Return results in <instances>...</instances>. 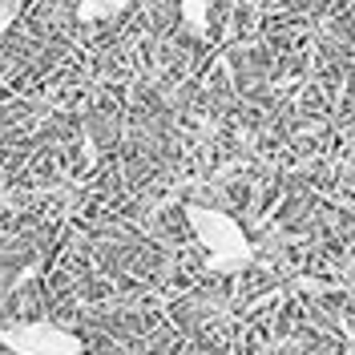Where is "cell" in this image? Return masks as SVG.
Returning <instances> with one entry per match:
<instances>
[{"instance_id": "cell-1", "label": "cell", "mask_w": 355, "mask_h": 355, "mask_svg": "<svg viewBox=\"0 0 355 355\" xmlns=\"http://www.w3.org/2000/svg\"><path fill=\"white\" fill-rule=\"evenodd\" d=\"M186 222L194 230L198 246L206 250V259L214 270H243L254 250H250V239L239 222L230 218L226 210H214V206H186Z\"/></svg>"}, {"instance_id": "cell-2", "label": "cell", "mask_w": 355, "mask_h": 355, "mask_svg": "<svg viewBox=\"0 0 355 355\" xmlns=\"http://www.w3.org/2000/svg\"><path fill=\"white\" fill-rule=\"evenodd\" d=\"M0 343L12 355H81L85 343L81 335L57 323H12L0 331Z\"/></svg>"}, {"instance_id": "cell-3", "label": "cell", "mask_w": 355, "mask_h": 355, "mask_svg": "<svg viewBox=\"0 0 355 355\" xmlns=\"http://www.w3.org/2000/svg\"><path fill=\"white\" fill-rule=\"evenodd\" d=\"M133 0H77V21L81 24H101V21H113L130 8Z\"/></svg>"}, {"instance_id": "cell-4", "label": "cell", "mask_w": 355, "mask_h": 355, "mask_svg": "<svg viewBox=\"0 0 355 355\" xmlns=\"http://www.w3.org/2000/svg\"><path fill=\"white\" fill-rule=\"evenodd\" d=\"M178 12H182V28L190 37H206L210 33V0H182Z\"/></svg>"}, {"instance_id": "cell-5", "label": "cell", "mask_w": 355, "mask_h": 355, "mask_svg": "<svg viewBox=\"0 0 355 355\" xmlns=\"http://www.w3.org/2000/svg\"><path fill=\"white\" fill-rule=\"evenodd\" d=\"M24 4L28 0H0V33H8L17 24V17L24 12Z\"/></svg>"}]
</instances>
